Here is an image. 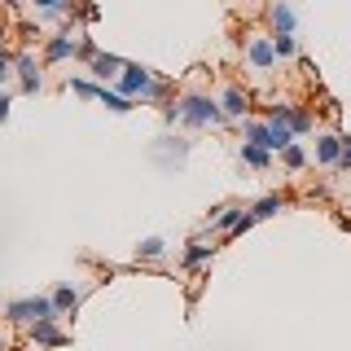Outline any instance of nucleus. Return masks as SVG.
I'll list each match as a JSON object with an SVG mask.
<instances>
[{
    "label": "nucleus",
    "mask_w": 351,
    "mask_h": 351,
    "mask_svg": "<svg viewBox=\"0 0 351 351\" xmlns=\"http://www.w3.org/2000/svg\"><path fill=\"white\" fill-rule=\"evenodd\" d=\"M272 49H277V58H299V44H294V36H272Z\"/></svg>",
    "instance_id": "nucleus-20"
},
{
    "label": "nucleus",
    "mask_w": 351,
    "mask_h": 351,
    "mask_svg": "<svg viewBox=\"0 0 351 351\" xmlns=\"http://www.w3.org/2000/svg\"><path fill=\"white\" fill-rule=\"evenodd\" d=\"M71 93H80V97H101V84H88V80H71Z\"/></svg>",
    "instance_id": "nucleus-22"
},
{
    "label": "nucleus",
    "mask_w": 351,
    "mask_h": 351,
    "mask_svg": "<svg viewBox=\"0 0 351 351\" xmlns=\"http://www.w3.org/2000/svg\"><path fill=\"white\" fill-rule=\"evenodd\" d=\"M9 325H36V321H49V316H58V303H53V294H31V299H14L5 307Z\"/></svg>",
    "instance_id": "nucleus-3"
},
{
    "label": "nucleus",
    "mask_w": 351,
    "mask_h": 351,
    "mask_svg": "<svg viewBox=\"0 0 351 351\" xmlns=\"http://www.w3.org/2000/svg\"><path fill=\"white\" fill-rule=\"evenodd\" d=\"M40 66H44V62H36L31 53H14V75L22 80V93H40V88H44Z\"/></svg>",
    "instance_id": "nucleus-5"
},
{
    "label": "nucleus",
    "mask_w": 351,
    "mask_h": 351,
    "mask_svg": "<svg viewBox=\"0 0 351 351\" xmlns=\"http://www.w3.org/2000/svg\"><path fill=\"white\" fill-rule=\"evenodd\" d=\"M167 123H184V128H219L224 123V106L211 101L202 93H184L176 106H167Z\"/></svg>",
    "instance_id": "nucleus-1"
},
{
    "label": "nucleus",
    "mask_w": 351,
    "mask_h": 351,
    "mask_svg": "<svg viewBox=\"0 0 351 351\" xmlns=\"http://www.w3.org/2000/svg\"><path fill=\"white\" fill-rule=\"evenodd\" d=\"M14 75V53H0V84Z\"/></svg>",
    "instance_id": "nucleus-23"
},
{
    "label": "nucleus",
    "mask_w": 351,
    "mask_h": 351,
    "mask_svg": "<svg viewBox=\"0 0 351 351\" xmlns=\"http://www.w3.org/2000/svg\"><path fill=\"white\" fill-rule=\"evenodd\" d=\"M88 71L97 75V80H119V75H123V58H114V53H93V58H88Z\"/></svg>",
    "instance_id": "nucleus-9"
},
{
    "label": "nucleus",
    "mask_w": 351,
    "mask_h": 351,
    "mask_svg": "<svg viewBox=\"0 0 351 351\" xmlns=\"http://www.w3.org/2000/svg\"><path fill=\"white\" fill-rule=\"evenodd\" d=\"M268 22H272V36H294V9L285 0H272Z\"/></svg>",
    "instance_id": "nucleus-12"
},
{
    "label": "nucleus",
    "mask_w": 351,
    "mask_h": 351,
    "mask_svg": "<svg viewBox=\"0 0 351 351\" xmlns=\"http://www.w3.org/2000/svg\"><path fill=\"white\" fill-rule=\"evenodd\" d=\"M285 123L294 128V136H303V132H312V123H316V119H312V110H303V106H290V110H285Z\"/></svg>",
    "instance_id": "nucleus-15"
},
{
    "label": "nucleus",
    "mask_w": 351,
    "mask_h": 351,
    "mask_svg": "<svg viewBox=\"0 0 351 351\" xmlns=\"http://www.w3.org/2000/svg\"><path fill=\"white\" fill-rule=\"evenodd\" d=\"M347 206H351V197H347Z\"/></svg>",
    "instance_id": "nucleus-27"
},
{
    "label": "nucleus",
    "mask_w": 351,
    "mask_h": 351,
    "mask_svg": "<svg viewBox=\"0 0 351 351\" xmlns=\"http://www.w3.org/2000/svg\"><path fill=\"white\" fill-rule=\"evenodd\" d=\"M9 101H14V97H9L5 88H0V123H5V119H9Z\"/></svg>",
    "instance_id": "nucleus-25"
},
{
    "label": "nucleus",
    "mask_w": 351,
    "mask_h": 351,
    "mask_svg": "<svg viewBox=\"0 0 351 351\" xmlns=\"http://www.w3.org/2000/svg\"><path fill=\"white\" fill-rule=\"evenodd\" d=\"M277 211H285V197L281 193H268V197H259V202L250 206V215H255V219H272Z\"/></svg>",
    "instance_id": "nucleus-14"
},
{
    "label": "nucleus",
    "mask_w": 351,
    "mask_h": 351,
    "mask_svg": "<svg viewBox=\"0 0 351 351\" xmlns=\"http://www.w3.org/2000/svg\"><path fill=\"white\" fill-rule=\"evenodd\" d=\"M343 141H347V136H338V132H325V136L316 141V162L334 171V167H338V158H343Z\"/></svg>",
    "instance_id": "nucleus-8"
},
{
    "label": "nucleus",
    "mask_w": 351,
    "mask_h": 351,
    "mask_svg": "<svg viewBox=\"0 0 351 351\" xmlns=\"http://www.w3.org/2000/svg\"><path fill=\"white\" fill-rule=\"evenodd\" d=\"M114 84H119L123 97H132V101H162V97H167V84L141 62H123V75H119Z\"/></svg>",
    "instance_id": "nucleus-2"
},
{
    "label": "nucleus",
    "mask_w": 351,
    "mask_h": 351,
    "mask_svg": "<svg viewBox=\"0 0 351 351\" xmlns=\"http://www.w3.org/2000/svg\"><path fill=\"white\" fill-rule=\"evenodd\" d=\"M211 255H215V246H206V241H189L184 263H189V268H197V263H211Z\"/></svg>",
    "instance_id": "nucleus-18"
},
{
    "label": "nucleus",
    "mask_w": 351,
    "mask_h": 351,
    "mask_svg": "<svg viewBox=\"0 0 351 351\" xmlns=\"http://www.w3.org/2000/svg\"><path fill=\"white\" fill-rule=\"evenodd\" d=\"M246 215H250V206L224 202V206H219V211H215V219H211V224L219 228V233H237V224H241V219H246Z\"/></svg>",
    "instance_id": "nucleus-11"
},
{
    "label": "nucleus",
    "mask_w": 351,
    "mask_h": 351,
    "mask_svg": "<svg viewBox=\"0 0 351 351\" xmlns=\"http://www.w3.org/2000/svg\"><path fill=\"white\" fill-rule=\"evenodd\" d=\"M53 303H58V316H71L75 307H80V290H71V285H58V290H53Z\"/></svg>",
    "instance_id": "nucleus-16"
},
{
    "label": "nucleus",
    "mask_w": 351,
    "mask_h": 351,
    "mask_svg": "<svg viewBox=\"0 0 351 351\" xmlns=\"http://www.w3.org/2000/svg\"><path fill=\"white\" fill-rule=\"evenodd\" d=\"M0 5H18V0H0Z\"/></svg>",
    "instance_id": "nucleus-26"
},
{
    "label": "nucleus",
    "mask_w": 351,
    "mask_h": 351,
    "mask_svg": "<svg viewBox=\"0 0 351 351\" xmlns=\"http://www.w3.org/2000/svg\"><path fill=\"white\" fill-rule=\"evenodd\" d=\"M281 162H285V171H303L307 167V149L299 145V141H290V145L281 149Z\"/></svg>",
    "instance_id": "nucleus-17"
},
{
    "label": "nucleus",
    "mask_w": 351,
    "mask_h": 351,
    "mask_svg": "<svg viewBox=\"0 0 351 351\" xmlns=\"http://www.w3.org/2000/svg\"><path fill=\"white\" fill-rule=\"evenodd\" d=\"M334 171H351V141H343V158H338Z\"/></svg>",
    "instance_id": "nucleus-24"
},
{
    "label": "nucleus",
    "mask_w": 351,
    "mask_h": 351,
    "mask_svg": "<svg viewBox=\"0 0 351 351\" xmlns=\"http://www.w3.org/2000/svg\"><path fill=\"white\" fill-rule=\"evenodd\" d=\"M66 58H80V40H71V36H49L44 40V66H58Z\"/></svg>",
    "instance_id": "nucleus-6"
},
{
    "label": "nucleus",
    "mask_w": 351,
    "mask_h": 351,
    "mask_svg": "<svg viewBox=\"0 0 351 351\" xmlns=\"http://www.w3.org/2000/svg\"><path fill=\"white\" fill-rule=\"evenodd\" d=\"M162 250H167V241H162V237H145L136 246V259H162Z\"/></svg>",
    "instance_id": "nucleus-19"
},
{
    "label": "nucleus",
    "mask_w": 351,
    "mask_h": 351,
    "mask_svg": "<svg viewBox=\"0 0 351 351\" xmlns=\"http://www.w3.org/2000/svg\"><path fill=\"white\" fill-rule=\"evenodd\" d=\"M36 9L44 18H62L66 14V0H36Z\"/></svg>",
    "instance_id": "nucleus-21"
},
{
    "label": "nucleus",
    "mask_w": 351,
    "mask_h": 351,
    "mask_svg": "<svg viewBox=\"0 0 351 351\" xmlns=\"http://www.w3.org/2000/svg\"><path fill=\"white\" fill-rule=\"evenodd\" d=\"M219 106H224V119L241 123V119L250 114V93H241L237 84H228V88H224V97H219Z\"/></svg>",
    "instance_id": "nucleus-7"
},
{
    "label": "nucleus",
    "mask_w": 351,
    "mask_h": 351,
    "mask_svg": "<svg viewBox=\"0 0 351 351\" xmlns=\"http://www.w3.org/2000/svg\"><path fill=\"white\" fill-rule=\"evenodd\" d=\"M237 154H241V162H246V167H255V171H263L272 162V149L268 145H255V141H241Z\"/></svg>",
    "instance_id": "nucleus-13"
},
{
    "label": "nucleus",
    "mask_w": 351,
    "mask_h": 351,
    "mask_svg": "<svg viewBox=\"0 0 351 351\" xmlns=\"http://www.w3.org/2000/svg\"><path fill=\"white\" fill-rule=\"evenodd\" d=\"M246 58H250V71H259V75H272L277 71V49H272V31L268 36H250L246 40Z\"/></svg>",
    "instance_id": "nucleus-4"
},
{
    "label": "nucleus",
    "mask_w": 351,
    "mask_h": 351,
    "mask_svg": "<svg viewBox=\"0 0 351 351\" xmlns=\"http://www.w3.org/2000/svg\"><path fill=\"white\" fill-rule=\"evenodd\" d=\"M31 343H36V347H62L66 334L58 329V316H49V321H36V325H31Z\"/></svg>",
    "instance_id": "nucleus-10"
}]
</instances>
